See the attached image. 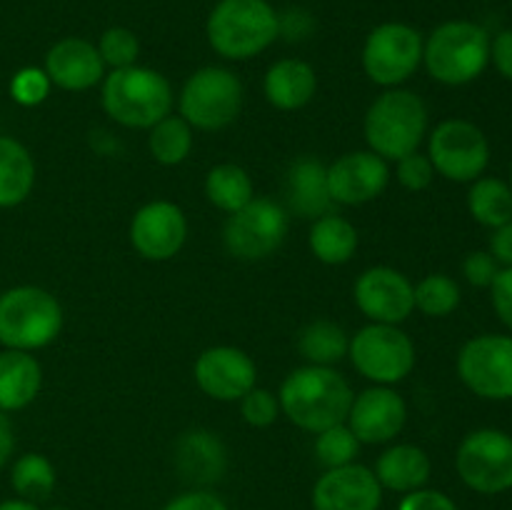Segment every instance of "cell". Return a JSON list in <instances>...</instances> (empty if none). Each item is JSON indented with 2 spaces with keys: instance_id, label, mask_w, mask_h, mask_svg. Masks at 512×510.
I'll list each match as a JSON object with an SVG mask.
<instances>
[{
  "instance_id": "6da1fadb",
  "label": "cell",
  "mask_w": 512,
  "mask_h": 510,
  "mask_svg": "<svg viewBox=\"0 0 512 510\" xmlns=\"http://www.w3.org/2000/svg\"><path fill=\"white\" fill-rule=\"evenodd\" d=\"M353 388L348 380L325 365H303L283 380L278 393L280 410L290 423L308 433H323L345 423L353 405Z\"/></svg>"
},
{
  "instance_id": "836d02e7",
  "label": "cell",
  "mask_w": 512,
  "mask_h": 510,
  "mask_svg": "<svg viewBox=\"0 0 512 510\" xmlns=\"http://www.w3.org/2000/svg\"><path fill=\"white\" fill-rule=\"evenodd\" d=\"M360 450V440L355 438L348 423L333 425V428L323 430L315 438V458L325 468H340V465H350Z\"/></svg>"
},
{
  "instance_id": "ac0fdd59",
  "label": "cell",
  "mask_w": 512,
  "mask_h": 510,
  "mask_svg": "<svg viewBox=\"0 0 512 510\" xmlns=\"http://www.w3.org/2000/svg\"><path fill=\"white\" fill-rule=\"evenodd\" d=\"M408 420V405L403 395L390 390L388 385H375L355 395L348 410V428L360 443H388L403 430Z\"/></svg>"
},
{
  "instance_id": "ffe728a7",
  "label": "cell",
  "mask_w": 512,
  "mask_h": 510,
  "mask_svg": "<svg viewBox=\"0 0 512 510\" xmlns=\"http://www.w3.org/2000/svg\"><path fill=\"white\" fill-rule=\"evenodd\" d=\"M43 70L50 83L70 93H83L105 78V63L98 45L85 38H63L45 53Z\"/></svg>"
},
{
  "instance_id": "83f0119b",
  "label": "cell",
  "mask_w": 512,
  "mask_h": 510,
  "mask_svg": "<svg viewBox=\"0 0 512 510\" xmlns=\"http://www.w3.org/2000/svg\"><path fill=\"white\" fill-rule=\"evenodd\" d=\"M348 348V333L338 323H330V320H313L298 335V350L308 360V365L333 368L335 363H340L348 355Z\"/></svg>"
},
{
  "instance_id": "4fadbf2b",
  "label": "cell",
  "mask_w": 512,
  "mask_h": 510,
  "mask_svg": "<svg viewBox=\"0 0 512 510\" xmlns=\"http://www.w3.org/2000/svg\"><path fill=\"white\" fill-rule=\"evenodd\" d=\"M458 375L465 388L485 400L512 398V338L478 335L460 348Z\"/></svg>"
},
{
  "instance_id": "f35d334b",
  "label": "cell",
  "mask_w": 512,
  "mask_h": 510,
  "mask_svg": "<svg viewBox=\"0 0 512 510\" xmlns=\"http://www.w3.org/2000/svg\"><path fill=\"white\" fill-rule=\"evenodd\" d=\"M500 273V263L485 250H475L465 258L463 263V275L470 285L475 288H490L495 280V275Z\"/></svg>"
},
{
  "instance_id": "8fae6325",
  "label": "cell",
  "mask_w": 512,
  "mask_h": 510,
  "mask_svg": "<svg viewBox=\"0 0 512 510\" xmlns=\"http://www.w3.org/2000/svg\"><path fill=\"white\" fill-rule=\"evenodd\" d=\"M428 158L435 173L455 183H473L490 163V145L483 130L468 120H443L430 133Z\"/></svg>"
},
{
  "instance_id": "1f68e13d",
  "label": "cell",
  "mask_w": 512,
  "mask_h": 510,
  "mask_svg": "<svg viewBox=\"0 0 512 510\" xmlns=\"http://www.w3.org/2000/svg\"><path fill=\"white\" fill-rule=\"evenodd\" d=\"M148 148L160 165H180L193 150V128L180 115H168L150 128Z\"/></svg>"
},
{
  "instance_id": "8992f818",
  "label": "cell",
  "mask_w": 512,
  "mask_h": 510,
  "mask_svg": "<svg viewBox=\"0 0 512 510\" xmlns=\"http://www.w3.org/2000/svg\"><path fill=\"white\" fill-rule=\"evenodd\" d=\"M63 330L58 298L38 285H18L0 293V345L8 350H33L53 343Z\"/></svg>"
},
{
  "instance_id": "44dd1931",
  "label": "cell",
  "mask_w": 512,
  "mask_h": 510,
  "mask_svg": "<svg viewBox=\"0 0 512 510\" xmlns=\"http://www.w3.org/2000/svg\"><path fill=\"white\" fill-rule=\"evenodd\" d=\"M285 195H288L290 210L300 218L315 220L330 213L333 198L328 188V165H323L313 155H300L288 168Z\"/></svg>"
},
{
  "instance_id": "60d3db41",
  "label": "cell",
  "mask_w": 512,
  "mask_h": 510,
  "mask_svg": "<svg viewBox=\"0 0 512 510\" xmlns=\"http://www.w3.org/2000/svg\"><path fill=\"white\" fill-rule=\"evenodd\" d=\"M490 293H493L495 313L503 320L505 328L512 330V268H503L495 275Z\"/></svg>"
},
{
  "instance_id": "4316f807",
  "label": "cell",
  "mask_w": 512,
  "mask_h": 510,
  "mask_svg": "<svg viewBox=\"0 0 512 510\" xmlns=\"http://www.w3.org/2000/svg\"><path fill=\"white\" fill-rule=\"evenodd\" d=\"M310 253L325 265H343L358 250V230L348 218L325 213L313 220L308 233Z\"/></svg>"
},
{
  "instance_id": "484cf974",
  "label": "cell",
  "mask_w": 512,
  "mask_h": 510,
  "mask_svg": "<svg viewBox=\"0 0 512 510\" xmlns=\"http://www.w3.org/2000/svg\"><path fill=\"white\" fill-rule=\"evenodd\" d=\"M35 185V160L20 140L0 135V208L25 203Z\"/></svg>"
},
{
  "instance_id": "e575fe53",
  "label": "cell",
  "mask_w": 512,
  "mask_h": 510,
  "mask_svg": "<svg viewBox=\"0 0 512 510\" xmlns=\"http://www.w3.org/2000/svg\"><path fill=\"white\" fill-rule=\"evenodd\" d=\"M98 53L100 58H103L105 68H113V70L130 68V65H138L140 40L130 28L113 25V28H108L103 35H100Z\"/></svg>"
},
{
  "instance_id": "603a6c76",
  "label": "cell",
  "mask_w": 512,
  "mask_h": 510,
  "mask_svg": "<svg viewBox=\"0 0 512 510\" xmlns=\"http://www.w3.org/2000/svg\"><path fill=\"white\" fill-rule=\"evenodd\" d=\"M40 385H43V368L35 355L8 348L0 353V410L3 413L28 408L38 398Z\"/></svg>"
},
{
  "instance_id": "74e56055",
  "label": "cell",
  "mask_w": 512,
  "mask_h": 510,
  "mask_svg": "<svg viewBox=\"0 0 512 510\" xmlns=\"http://www.w3.org/2000/svg\"><path fill=\"white\" fill-rule=\"evenodd\" d=\"M395 163H398L395 175H398V183L403 185L405 190H413V193H418V190H425L430 183H433L435 168H433V163H430L428 155H423L415 150V153L405 155V158L395 160Z\"/></svg>"
},
{
  "instance_id": "ba28073f",
  "label": "cell",
  "mask_w": 512,
  "mask_h": 510,
  "mask_svg": "<svg viewBox=\"0 0 512 510\" xmlns=\"http://www.w3.org/2000/svg\"><path fill=\"white\" fill-rule=\"evenodd\" d=\"M423 35L413 25L388 20L375 25L363 45V70L375 85L398 88L423 65Z\"/></svg>"
},
{
  "instance_id": "5b68a950",
  "label": "cell",
  "mask_w": 512,
  "mask_h": 510,
  "mask_svg": "<svg viewBox=\"0 0 512 510\" xmlns=\"http://www.w3.org/2000/svg\"><path fill=\"white\" fill-rule=\"evenodd\" d=\"M490 63V35L473 20H445L423 45V65L443 85L473 83Z\"/></svg>"
},
{
  "instance_id": "e0dca14e",
  "label": "cell",
  "mask_w": 512,
  "mask_h": 510,
  "mask_svg": "<svg viewBox=\"0 0 512 510\" xmlns=\"http://www.w3.org/2000/svg\"><path fill=\"white\" fill-rule=\"evenodd\" d=\"M390 183L388 160L373 150L345 153L328 165V188L333 203L363 205L380 198Z\"/></svg>"
},
{
  "instance_id": "d6a6232c",
  "label": "cell",
  "mask_w": 512,
  "mask_h": 510,
  "mask_svg": "<svg viewBox=\"0 0 512 510\" xmlns=\"http://www.w3.org/2000/svg\"><path fill=\"white\" fill-rule=\"evenodd\" d=\"M460 305V288L450 275L433 273L425 275L415 285V308L430 318H445Z\"/></svg>"
},
{
  "instance_id": "3957f363",
  "label": "cell",
  "mask_w": 512,
  "mask_h": 510,
  "mask_svg": "<svg viewBox=\"0 0 512 510\" xmlns=\"http://www.w3.org/2000/svg\"><path fill=\"white\" fill-rule=\"evenodd\" d=\"M103 110L125 128L150 130L173 110V88L158 70L130 65L103 80Z\"/></svg>"
},
{
  "instance_id": "f1b7e54d",
  "label": "cell",
  "mask_w": 512,
  "mask_h": 510,
  "mask_svg": "<svg viewBox=\"0 0 512 510\" xmlns=\"http://www.w3.org/2000/svg\"><path fill=\"white\" fill-rule=\"evenodd\" d=\"M205 195L223 213H235L255 198L248 170L235 163H220L205 178Z\"/></svg>"
},
{
  "instance_id": "7402d4cb",
  "label": "cell",
  "mask_w": 512,
  "mask_h": 510,
  "mask_svg": "<svg viewBox=\"0 0 512 510\" xmlns=\"http://www.w3.org/2000/svg\"><path fill=\"white\" fill-rule=\"evenodd\" d=\"M318 90V75L313 65L298 58H283L273 63L265 73L263 93L273 108L300 110L313 100Z\"/></svg>"
},
{
  "instance_id": "5bb4252c",
  "label": "cell",
  "mask_w": 512,
  "mask_h": 510,
  "mask_svg": "<svg viewBox=\"0 0 512 510\" xmlns=\"http://www.w3.org/2000/svg\"><path fill=\"white\" fill-rule=\"evenodd\" d=\"M355 305L373 323L400 325L415 310V285L390 265L363 270L355 280Z\"/></svg>"
},
{
  "instance_id": "f6af8a7d",
  "label": "cell",
  "mask_w": 512,
  "mask_h": 510,
  "mask_svg": "<svg viewBox=\"0 0 512 510\" xmlns=\"http://www.w3.org/2000/svg\"><path fill=\"white\" fill-rule=\"evenodd\" d=\"M15 450V433H13V425H10L8 413L0 410V468L10 460Z\"/></svg>"
},
{
  "instance_id": "bcb514c9",
  "label": "cell",
  "mask_w": 512,
  "mask_h": 510,
  "mask_svg": "<svg viewBox=\"0 0 512 510\" xmlns=\"http://www.w3.org/2000/svg\"><path fill=\"white\" fill-rule=\"evenodd\" d=\"M0 510H40V508L35 503H30V500L13 498V500H3V503H0Z\"/></svg>"
},
{
  "instance_id": "30bf717a",
  "label": "cell",
  "mask_w": 512,
  "mask_h": 510,
  "mask_svg": "<svg viewBox=\"0 0 512 510\" xmlns=\"http://www.w3.org/2000/svg\"><path fill=\"white\" fill-rule=\"evenodd\" d=\"M288 210L270 198H253L245 208L230 213L223 243L238 260H263L283 245L288 235Z\"/></svg>"
},
{
  "instance_id": "7bdbcfd3",
  "label": "cell",
  "mask_w": 512,
  "mask_h": 510,
  "mask_svg": "<svg viewBox=\"0 0 512 510\" xmlns=\"http://www.w3.org/2000/svg\"><path fill=\"white\" fill-rule=\"evenodd\" d=\"M490 60L503 78L512 80V30H503L490 40Z\"/></svg>"
},
{
  "instance_id": "f546056e",
  "label": "cell",
  "mask_w": 512,
  "mask_h": 510,
  "mask_svg": "<svg viewBox=\"0 0 512 510\" xmlns=\"http://www.w3.org/2000/svg\"><path fill=\"white\" fill-rule=\"evenodd\" d=\"M468 210L485 228H500L512 220V190L498 178L473 180L468 193Z\"/></svg>"
},
{
  "instance_id": "7c38bea8",
  "label": "cell",
  "mask_w": 512,
  "mask_h": 510,
  "mask_svg": "<svg viewBox=\"0 0 512 510\" xmlns=\"http://www.w3.org/2000/svg\"><path fill=\"white\" fill-rule=\"evenodd\" d=\"M455 468L475 493L495 495L512 488V438L503 430L483 428L465 435Z\"/></svg>"
},
{
  "instance_id": "4dcf8cb0",
  "label": "cell",
  "mask_w": 512,
  "mask_h": 510,
  "mask_svg": "<svg viewBox=\"0 0 512 510\" xmlns=\"http://www.w3.org/2000/svg\"><path fill=\"white\" fill-rule=\"evenodd\" d=\"M10 485L18 493V498L30 500V503L50 498L55 490L53 463L40 453L20 455L10 470Z\"/></svg>"
},
{
  "instance_id": "ee69618b",
  "label": "cell",
  "mask_w": 512,
  "mask_h": 510,
  "mask_svg": "<svg viewBox=\"0 0 512 510\" xmlns=\"http://www.w3.org/2000/svg\"><path fill=\"white\" fill-rule=\"evenodd\" d=\"M490 255L505 268H512V220L495 228L493 238H490Z\"/></svg>"
},
{
  "instance_id": "d4e9b609",
  "label": "cell",
  "mask_w": 512,
  "mask_h": 510,
  "mask_svg": "<svg viewBox=\"0 0 512 510\" xmlns=\"http://www.w3.org/2000/svg\"><path fill=\"white\" fill-rule=\"evenodd\" d=\"M180 473L195 483H213L225 470V448L208 430H190L178 440L175 448Z\"/></svg>"
},
{
  "instance_id": "2e32d148",
  "label": "cell",
  "mask_w": 512,
  "mask_h": 510,
  "mask_svg": "<svg viewBox=\"0 0 512 510\" xmlns=\"http://www.w3.org/2000/svg\"><path fill=\"white\" fill-rule=\"evenodd\" d=\"M193 375L208 398L233 403L255 388L258 368L245 350L233 345H213L198 355Z\"/></svg>"
},
{
  "instance_id": "9a60e30c",
  "label": "cell",
  "mask_w": 512,
  "mask_h": 510,
  "mask_svg": "<svg viewBox=\"0 0 512 510\" xmlns=\"http://www.w3.org/2000/svg\"><path fill=\"white\" fill-rule=\"evenodd\" d=\"M185 238H188V220L183 208L170 200L145 203L130 220V243L145 260L163 263L175 258L183 250Z\"/></svg>"
},
{
  "instance_id": "52a82bcc",
  "label": "cell",
  "mask_w": 512,
  "mask_h": 510,
  "mask_svg": "<svg viewBox=\"0 0 512 510\" xmlns=\"http://www.w3.org/2000/svg\"><path fill=\"white\" fill-rule=\"evenodd\" d=\"M243 83L220 65H205L185 80L180 90V118L198 130H223L243 110Z\"/></svg>"
},
{
  "instance_id": "7a4b0ae2",
  "label": "cell",
  "mask_w": 512,
  "mask_h": 510,
  "mask_svg": "<svg viewBox=\"0 0 512 510\" xmlns=\"http://www.w3.org/2000/svg\"><path fill=\"white\" fill-rule=\"evenodd\" d=\"M210 48L225 60H250L280 38V15L268 0H218L205 23Z\"/></svg>"
},
{
  "instance_id": "9c48e42d",
  "label": "cell",
  "mask_w": 512,
  "mask_h": 510,
  "mask_svg": "<svg viewBox=\"0 0 512 510\" xmlns=\"http://www.w3.org/2000/svg\"><path fill=\"white\" fill-rule=\"evenodd\" d=\"M348 355L353 368L378 385L400 383L415 368V345L398 325H365L350 338Z\"/></svg>"
},
{
  "instance_id": "ab89813d",
  "label": "cell",
  "mask_w": 512,
  "mask_h": 510,
  "mask_svg": "<svg viewBox=\"0 0 512 510\" xmlns=\"http://www.w3.org/2000/svg\"><path fill=\"white\" fill-rule=\"evenodd\" d=\"M398 510H460L453 500L440 490H410L403 500H400Z\"/></svg>"
},
{
  "instance_id": "d590c367",
  "label": "cell",
  "mask_w": 512,
  "mask_h": 510,
  "mask_svg": "<svg viewBox=\"0 0 512 510\" xmlns=\"http://www.w3.org/2000/svg\"><path fill=\"white\" fill-rule=\"evenodd\" d=\"M50 88H53V83H50L48 73L43 68L30 65V68H20L13 75V80H10V98L18 105H23V108H35V105H40L48 98Z\"/></svg>"
},
{
  "instance_id": "c3c4849f",
  "label": "cell",
  "mask_w": 512,
  "mask_h": 510,
  "mask_svg": "<svg viewBox=\"0 0 512 510\" xmlns=\"http://www.w3.org/2000/svg\"><path fill=\"white\" fill-rule=\"evenodd\" d=\"M50 510H63V508H50Z\"/></svg>"
},
{
  "instance_id": "b9f144b4",
  "label": "cell",
  "mask_w": 512,
  "mask_h": 510,
  "mask_svg": "<svg viewBox=\"0 0 512 510\" xmlns=\"http://www.w3.org/2000/svg\"><path fill=\"white\" fill-rule=\"evenodd\" d=\"M163 510H228V505L208 490H190L170 500Z\"/></svg>"
},
{
  "instance_id": "8d00e7d4",
  "label": "cell",
  "mask_w": 512,
  "mask_h": 510,
  "mask_svg": "<svg viewBox=\"0 0 512 510\" xmlns=\"http://www.w3.org/2000/svg\"><path fill=\"white\" fill-rule=\"evenodd\" d=\"M240 413L243 420L253 428H268L278 420L280 415V403L278 395H273L265 388H253L240 398Z\"/></svg>"
},
{
  "instance_id": "7dc6e473",
  "label": "cell",
  "mask_w": 512,
  "mask_h": 510,
  "mask_svg": "<svg viewBox=\"0 0 512 510\" xmlns=\"http://www.w3.org/2000/svg\"><path fill=\"white\" fill-rule=\"evenodd\" d=\"M508 185H510V190H512V165H510V183Z\"/></svg>"
},
{
  "instance_id": "277c9868",
  "label": "cell",
  "mask_w": 512,
  "mask_h": 510,
  "mask_svg": "<svg viewBox=\"0 0 512 510\" xmlns=\"http://www.w3.org/2000/svg\"><path fill=\"white\" fill-rule=\"evenodd\" d=\"M363 130L375 155L400 160L415 153L428 135V108L413 90L390 88L373 100Z\"/></svg>"
},
{
  "instance_id": "d6986e66",
  "label": "cell",
  "mask_w": 512,
  "mask_h": 510,
  "mask_svg": "<svg viewBox=\"0 0 512 510\" xmlns=\"http://www.w3.org/2000/svg\"><path fill=\"white\" fill-rule=\"evenodd\" d=\"M383 488L370 468L358 463L325 470L313 488L315 510H378Z\"/></svg>"
},
{
  "instance_id": "cb8c5ba5",
  "label": "cell",
  "mask_w": 512,
  "mask_h": 510,
  "mask_svg": "<svg viewBox=\"0 0 512 510\" xmlns=\"http://www.w3.org/2000/svg\"><path fill=\"white\" fill-rule=\"evenodd\" d=\"M373 473L378 478L380 488L395 490V493H410V490L423 488L430 480V458L418 445L400 443L380 455Z\"/></svg>"
}]
</instances>
